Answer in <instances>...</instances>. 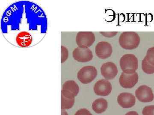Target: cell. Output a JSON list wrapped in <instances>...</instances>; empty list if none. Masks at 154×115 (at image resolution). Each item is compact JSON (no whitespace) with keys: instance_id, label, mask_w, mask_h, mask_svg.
I'll return each mask as SVG.
<instances>
[{"instance_id":"obj_21","label":"cell","mask_w":154,"mask_h":115,"mask_svg":"<svg viewBox=\"0 0 154 115\" xmlns=\"http://www.w3.org/2000/svg\"><path fill=\"white\" fill-rule=\"evenodd\" d=\"M75 115H93L88 110L85 108L81 109L77 111Z\"/></svg>"},{"instance_id":"obj_3","label":"cell","mask_w":154,"mask_h":115,"mask_svg":"<svg viewBox=\"0 0 154 115\" xmlns=\"http://www.w3.org/2000/svg\"><path fill=\"white\" fill-rule=\"evenodd\" d=\"M119 65L123 72L126 74H132L137 69L138 60L133 54H126L120 58Z\"/></svg>"},{"instance_id":"obj_5","label":"cell","mask_w":154,"mask_h":115,"mask_svg":"<svg viewBox=\"0 0 154 115\" xmlns=\"http://www.w3.org/2000/svg\"><path fill=\"white\" fill-rule=\"evenodd\" d=\"M96 37L93 32H80L77 33L76 42L79 47L88 48L94 44Z\"/></svg>"},{"instance_id":"obj_16","label":"cell","mask_w":154,"mask_h":115,"mask_svg":"<svg viewBox=\"0 0 154 115\" xmlns=\"http://www.w3.org/2000/svg\"><path fill=\"white\" fill-rule=\"evenodd\" d=\"M75 103L74 98H69L61 94V108L62 110L71 108Z\"/></svg>"},{"instance_id":"obj_6","label":"cell","mask_w":154,"mask_h":115,"mask_svg":"<svg viewBox=\"0 0 154 115\" xmlns=\"http://www.w3.org/2000/svg\"><path fill=\"white\" fill-rule=\"evenodd\" d=\"M135 95L139 101L142 102H150L154 99L152 89L146 85H142L136 90Z\"/></svg>"},{"instance_id":"obj_9","label":"cell","mask_w":154,"mask_h":115,"mask_svg":"<svg viewBox=\"0 0 154 115\" xmlns=\"http://www.w3.org/2000/svg\"><path fill=\"white\" fill-rule=\"evenodd\" d=\"M79 92V87L74 81H66L63 85L61 94L69 98H74Z\"/></svg>"},{"instance_id":"obj_13","label":"cell","mask_w":154,"mask_h":115,"mask_svg":"<svg viewBox=\"0 0 154 115\" xmlns=\"http://www.w3.org/2000/svg\"><path fill=\"white\" fill-rule=\"evenodd\" d=\"M117 102L119 105L123 108H129L135 104V97L132 94L123 93L118 96Z\"/></svg>"},{"instance_id":"obj_15","label":"cell","mask_w":154,"mask_h":115,"mask_svg":"<svg viewBox=\"0 0 154 115\" xmlns=\"http://www.w3.org/2000/svg\"><path fill=\"white\" fill-rule=\"evenodd\" d=\"M108 103L106 100L103 98L97 99L92 104V108L95 113L102 114L107 110Z\"/></svg>"},{"instance_id":"obj_24","label":"cell","mask_w":154,"mask_h":115,"mask_svg":"<svg viewBox=\"0 0 154 115\" xmlns=\"http://www.w3.org/2000/svg\"><path fill=\"white\" fill-rule=\"evenodd\" d=\"M61 115H68L67 113L64 110H62L61 111Z\"/></svg>"},{"instance_id":"obj_17","label":"cell","mask_w":154,"mask_h":115,"mask_svg":"<svg viewBox=\"0 0 154 115\" xmlns=\"http://www.w3.org/2000/svg\"><path fill=\"white\" fill-rule=\"evenodd\" d=\"M142 68L144 72L146 74H152L154 73V65L149 63L146 57L142 61Z\"/></svg>"},{"instance_id":"obj_10","label":"cell","mask_w":154,"mask_h":115,"mask_svg":"<svg viewBox=\"0 0 154 115\" xmlns=\"http://www.w3.org/2000/svg\"><path fill=\"white\" fill-rule=\"evenodd\" d=\"M138 79L137 72L132 74H126L122 72L119 77V84L124 88H132L137 84Z\"/></svg>"},{"instance_id":"obj_1","label":"cell","mask_w":154,"mask_h":115,"mask_svg":"<svg viewBox=\"0 0 154 115\" xmlns=\"http://www.w3.org/2000/svg\"><path fill=\"white\" fill-rule=\"evenodd\" d=\"M47 22L45 14L36 4L27 1L15 3L5 12L2 21L3 33L34 32L45 33Z\"/></svg>"},{"instance_id":"obj_22","label":"cell","mask_w":154,"mask_h":115,"mask_svg":"<svg viewBox=\"0 0 154 115\" xmlns=\"http://www.w3.org/2000/svg\"><path fill=\"white\" fill-rule=\"evenodd\" d=\"M100 33L102 34L103 36L107 38H111V37H114L116 35H117L118 32H101Z\"/></svg>"},{"instance_id":"obj_8","label":"cell","mask_w":154,"mask_h":115,"mask_svg":"<svg viewBox=\"0 0 154 115\" xmlns=\"http://www.w3.org/2000/svg\"><path fill=\"white\" fill-rule=\"evenodd\" d=\"M96 55L101 59H105L111 56L113 48L111 44L106 41L99 42L95 47Z\"/></svg>"},{"instance_id":"obj_7","label":"cell","mask_w":154,"mask_h":115,"mask_svg":"<svg viewBox=\"0 0 154 115\" xmlns=\"http://www.w3.org/2000/svg\"><path fill=\"white\" fill-rule=\"evenodd\" d=\"M73 57L75 60L79 62H87L93 59V52L89 48L78 47L73 51Z\"/></svg>"},{"instance_id":"obj_2","label":"cell","mask_w":154,"mask_h":115,"mask_svg":"<svg viewBox=\"0 0 154 115\" xmlns=\"http://www.w3.org/2000/svg\"><path fill=\"white\" fill-rule=\"evenodd\" d=\"M140 42V37L135 32H123L119 38V45L123 49L127 50H132L137 48Z\"/></svg>"},{"instance_id":"obj_18","label":"cell","mask_w":154,"mask_h":115,"mask_svg":"<svg viewBox=\"0 0 154 115\" xmlns=\"http://www.w3.org/2000/svg\"><path fill=\"white\" fill-rule=\"evenodd\" d=\"M145 57L149 63L154 65V47L149 48Z\"/></svg>"},{"instance_id":"obj_12","label":"cell","mask_w":154,"mask_h":115,"mask_svg":"<svg viewBox=\"0 0 154 115\" xmlns=\"http://www.w3.org/2000/svg\"><path fill=\"white\" fill-rule=\"evenodd\" d=\"M101 71L102 76L107 80L115 78L118 72L117 66L115 63L111 62L103 63L101 67Z\"/></svg>"},{"instance_id":"obj_20","label":"cell","mask_w":154,"mask_h":115,"mask_svg":"<svg viewBox=\"0 0 154 115\" xmlns=\"http://www.w3.org/2000/svg\"><path fill=\"white\" fill-rule=\"evenodd\" d=\"M142 114L143 115H154V105L145 107L143 110Z\"/></svg>"},{"instance_id":"obj_14","label":"cell","mask_w":154,"mask_h":115,"mask_svg":"<svg viewBox=\"0 0 154 115\" xmlns=\"http://www.w3.org/2000/svg\"><path fill=\"white\" fill-rule=\"evenodd\" d=\"M33 41L32 35L28 32H20L16 36V42L20 47H29L32 44Z\"/></svg>"},{"instance_id":"obj_19","label":"cell","mask_w":154,"mask_h":115,"mask_svg":"<svg viewBox=\"0 0 154 115\" xmlns=\"http://www.w3.org/2000/svg\"><path fill=\"white\" fill-rule=\"evenodd\" d=\"M69 56V52L66 47H61V63H63L66 61Z\"/></svg>"},{"instance_id":"obj_4","label":"cell","mask_w":154,"mask_h":115,"mask_svg":"<svg viewBox=\"0 0 154 115\" xmlns=\"http://www.w3.org/2000/svg\"><path fill=\"white\" fill-rule=\"evenodd\" d=\"M97 75V71L94 66H85L80 69L78 73V78L82 83L88 84L92 82Z\"/></svg>"},{"instance_id":"obj_23","label":"cell","mask_w":154,"mask_h":115,"mask_svg":"<svg viewBox=\"0 0 154 115\" xmlns=\"http://www.w3.org/2000/svg\"><path fill=\"white\" fill-rule=\"evenodd\" d=\"M125 115H139V114L136 111H130L127 113Z\"/></svg>"},{"instance_id":"obj_11","label":"cell","mask_w":154,"mask_h":115,"mask_svg":"<svg viewBox=\"0 0 154 115\" xmlns=\"http://www.w3.org/2000/svg\"><path fill=\"white\" fill-rule=\"evenodd\" d=\"M94 89L97 95L106 96L111 93L112 87L110 81L107 80L101 79L96 82Z\"/></svg>"}]
</instances>
